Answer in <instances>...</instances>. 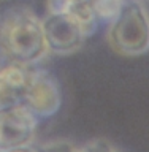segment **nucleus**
Wrapping results in <instances>:
<instances>
[{
    "label": "nucleus",
    "mask_w": 149,
    "mask_h": 152,
    "mask_svg": "<svg viewBox=\"0 0 149 152\" xmlns=\"http://www.w3.org/2000/svg\"><path fill=\"white\" fill-rule=\"evenodd\" d=\"M24 104L40 117H51L59 111L62 95L57 81L46 70H30Z\"/></svg>",
    "instance_id": "5"
},
{
    "label": "nucleus",
    "mask_w": 149,
    "mask_h": 152,
    "mask_svg": "<svg viewBox=\"0 0 149 152\" xmlns=\"http://www.w3.org/2000/svg\"><path fill=\"white\" fill-rule=\"evenodd\" d=\"M30 68L26 64L11 60L0 65V111L24 103Z\"/></svg>",
    "instance_id": "6"
},
{
    "label": "nucleus",
    "mask_w": 149,
    "mask_h": 152,
    "mask_svg": "<svg viewBox=\"0 0 149 152\" xmlns=\"http://www.w3.org/2000/svg\"><path fill=\"white\" fill-rule=\"evenodd\" d=\"M0 48L11 60L26 65L40 62L49 52L41 21L27 10L14 11L2 21Z\"/></svg>",
    "instance_id": "1"
},
{
    "label": "nucleus",
    "mask_w": 149,
    "mask_h": 152,
    "mask_svg": "<svg viewBox=\"0 0 149 152\" xmlns=\"http://www.w3.org/2000/svg\"><path fill=\"white\" fill-rule=\"evenodd\" d=\"M7 152H38V151H35L30 146H22V147H16V149H11V151H7Z\"/></svg>",
    "instance_id": "9"
},
{
    "label": "nucleus",
    "mask_w": 149,
    "mask_h": 152,
    "mask_svg": "<svg viewBox=\"0 0 149 152\" xmlns=\"http://www.w3.org/2000/svg\"><path fill=\"white\" fill-rule=\"evenodd\" d=\"M48 49L52 54H71L81 49L87 38L84 27L70 13L49 11L41 21Z\"/></svg>",
    "instance_id": "3"
},
{
    "label": "nucleus",
    "mask_w": 149,
    "mask_h": 152,
    "mask_svg": "<svg viewBox=\"0 0 149 152\" xmlns=\"http://www.w3.org/2000/svg\"><path fill=\"white\" fill-rule=\"evenodd\" d=\"M38 128V117L26 104L0 111V152L30 146Z\"/></svg>",
    "instance_id": "4"
},
{
    "label": "nucleus",
    "mask_w": 149,
    "mask_h": 152,
    "mask_svg": "<svg viewBox=\"0 0 149 152\" xmlns=\"http://www.w3.org/2000/svg\"><path fill=\"white\" fill-rule=\"evenodd\" d=\"M41 152H79L75 146H71L70 142L65 141H57V142H51V144L43 146Z\"/></svg>",
    "instance_id": "8"
},
{
    "label": "nucleus",
    "mask_w": 149,
    "mask_h": 152,
    "mask_svg": "<svg viewBox=\"0 0 149 152\" xmlns=\"http://www.w3.org/2000/svg\"><path fill=\"white\" fill-rule=\"evenodd\" d=\"M108 43L116 54L141 56L149 51V13L140 0H128L109 22Z\"/></svg>",
    "instance_id": "2"
},
{
    "label": "nucleus",
    "mask_w": 149,
    "mask_h": 152,
    "mask_svg": "<svg viewBox=\"0 0 149 152\" xmlns=\"http://www.w3.org/2000/svg\"><path fill=\"white\" fill-rule=\"evenodd\" d=\"M124 3L126 0H90L95 16L98 18V21L105 22H111L119 14Z\"/></svg>",
    "instance_id": "7"
}]
</instances>
